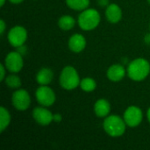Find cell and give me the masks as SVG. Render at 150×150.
I'll list each match as a JSON object with an SVG mask.
<instances>
[{
    "mask_svg": "<svg viewBox=\"0 0 150 150\" xmlns=\"http://www.w3.org/2000/svg\"><path fill=\"white\" fill-rule=\"evenodd\" d=\"M150 73V63L144 58H136L132 61L127 67L128 77L135 82L146 79Z\"/></svg>",
    "mask_w": 150,
    "mask_h": 150,
    "instance_id": "6da1fadb",
    "label": "cell"
},
{
    "mask_svg": "<svg viewBox=\"0 0 150 150\" xmlns=\"http://www.w3.org/2000/svg\"><path fill=\"white\" fill-rule=\"evenodd\" d=\"M126 122L118 115H108L103 123L105 132L112 137H120L126 132Z\"/></svg>",
    "mask_w": 150,
    "mask_h": 150,
    "instance_id": "7a4b0ae2",
    "label": "cell"
},
{
    "mask_svg": "<svg viewBox=\"0 0 150 150\" xmlns=\"http://www.w3.org/2000/svg\"><path fill=\"white\" fill-rule=\"evenodd\" d=\"M100 14L96 9L87 8L80 13L77 21L81 29L84 31H91L98 27L100 23Z\"/></svg>",
    "mask_w": 150,
    "mask_h": 150,
    "instance_id": "3957f363",
    "label": "cell"
},
{
    "mask_svg": "<svg viewBox=\"0 0 150 150\" xmlns=\"http://www.w3.org/2000/svg\"><path fill=\"white\" fill-rule=\"evenodd\" d=\"M80 77L76 69L72 66H66L61 72L59 83L62 89L67 91L75 90L80 85Z\"/></svg>",
    "mask_w": 150,
    "mask_h": 150,
    "instance_id": "277c9868",
    "label": "cell"
},
{
    "mask_svg": "<svg viewBox=\"0 0 150 150\" xmlns=\"http://www.w3.org/2000/svg\"><path fill=\"white\" fill-rule=\"evenodd\" d=\"M35 97L38 103L45 107L53 105L56 99L54 91L47 85H40V87L36 90Z\"/></svg>",
    "mask_w": 150,
    "mask_h": 150,
    "instance_id": "5b68a950",
    "label": "cell"
},
{
    "mask_svg": "<svg viewBox=\"0 0 150 150\" xmlns=\"http://www.w3.org/2000/svg\"><path fill=\"white\" fill-rule=\"evenodd\" d=\"M11 104L18 111H25L31 105V97L25 90L18 89L11 96Z\"/></svg>",
    "mask_w": 150,
    "mask_h": 150,
    "instance_id": "8992f818",
    "label": "cell"
},
{
    "mask_svg": "<svg viewBox=\"0 0 150 150\" xmlns=\"http://www.w3.org/2000/svg\"><path fill=\"white\" fill-rule=\"evenodd\" d=\"M27 40V31L21 25H16L10 29L8 33V41L14 47H18L25 44Z\"/></svg>",
    "mask_w": 150,
    "mask_h": 150,
    "instance_id": "52a82bcc",
    "label": "cell"
},
{
    "mask_svg": "<svg viewBox=\"0 0 150 150\" xmlns=\"http://www.w3.org/2000/svg\"><path fill=\"white\" fill-rule=\"evenodd\" d=\"M123 119L127 126L130 127H136L142 123L143 119V113L140 107L136 105H131L127 107L125 111Z\"/></svg>",
    "mask_w": 150,
    "mask_h": 150,
    "instance_id": "ba28073f",
    "label": "cell"
},
{
    "mask_svg": "<svg viewBox=\"0 0 150 150\" xmlns=\"http://www.w3.org/2000/svg\"><path fill=\"white\" fill-rule=\"evenodd\" d=\"M4 66L6 69L11 73L19 72L24 66L22 54L18 51L10 52L4 59Z\"/></svg>",
    "mask_w": 150,
    "mask_h": 150,
    "instance_id": "9c48e42d",
    "label": "cell"
},
{
    "mask_svg": "<svg viewBox=\"0 0 150 150\" xmlns=\"http://www.w3.org/2000/svg\"><path fill=\"white\" fill-rule=\"evenodd\" d=\"M32 114L33 120L40 126H48L54 120V114L42 105L34 108Z\"/></svg>",
    "mask_w": 150,
    "mask_h": 150,
    "instance_id": "30bf717a",
    "label": "cell"
},
{
    "mask_svg": "<svg viewBox=\"0 0 150 150\" xmlns=\"http://www.w3.org/2000/svg\"><path fill=\"white\" fill-rule=\"evenodd\" d=\"M69 48L74 53H81L86 47V40L83 35L80 33L73 34L68 42Z\"/></svg>",
    "mask_w": 150,
    "mask_h": 150,
    "instance_id": "8fae6325",
    "label": "cell"
},
{
    "mask_svg": "<svg viewBox=\"0 0 150 150\" xmlns=\"http://www.w3.org/2000/svg\"><path fill=\"white\" fill-rule=\"evenodd\" d=\"M127 71H126V69L121 64H113L109 67L107 69L106 76L108 79L112 82H120L121 81L127 74Z\"/></svg>",
    "mask_w": 150,
    "mask_h": 150,
    "instance_id": "7c38bea8",
    "label": "cell"
},
{
    "mask_svg": "<svg viewBox=\"0 0 150 150\" xmlns=\"http://www.w3.org/2000/svg\"><path fill=\"white\" fill-rule=\"evenodd\" d=\"M105 17L112 24L120 22L122 18V10L116 4H110L105 10Z\"/></svg>",
    "mask_w": 150,
    "mask_h": 150,
    "instance_id": "4fadbf2b",
    "label": "cell"
},
{
    "mask_svg": "<svg viewBox=\"0 0 150 150\" xmlns=\"http://www.w3.org/2000/svg\"><path fill=\"white\" fill-rule=\"evenodd\" d=\"M95 114L99 118H106L111 112V105L108 100L100 98L94 105Z\"/></svg>",
    "mask_w": 150,
    "mask_h": 150,
    "instance_id": "5bb4252c",
    "label": "cell"
},
{
    "mask_svg": "<svg viewBox=\"0 0 150 150\" xmlns=\"http://www.w3.org/2000/svg\"><path fill=\"white\" fill-rule=\"evenodd\" d=\"M54 79V72L49 68L40 69L36 75V81L40 85H48Z\"/></svg>",
    "mask_w": 150,
    "mask_h": 150,
    "instance_id": "9a60e30c",
    "label": "cell"
},
{
    "mask_svg": "<svg viewBox=\"0 0 150 150\" xmlns=\"http://www.w3.org/2000/svg\"><path fill=\"white\" fill-rule=\"evenodd\" d=\"M76 25L75 18L70 15H63L58 20V25L62 31H69Z\"/></svg>",
    "mask_w": 150,
    "mask_h": 150,
    "instance_id": "2e32d148",
    "label": "cell"
},
{
    "mask_svg": "<svg viewBox=\"0 0 150 150\" xmlns=\"http://www.w3.org/2000/svg\"><path fill=\"white\" fill-rule=\"evenodd\" d=\"M11 123V114L9 111L4 107H0V132L3 133Z\"/></svg>",
    "mask_w": 150,
    "mask_h": 150,
    "instance_id": "e0dca14e",
    "label": "cell"
},
{
    "mask_svg": "<svg viewBox=\"0 0 150 150\" xmlns=\"http://www.w3.org/2000/svg\"><path fill=\"white\" fill-rule=\"evenodd\" d=\"M66 4L70 9L74 11H83L88 8L90 0H66Z\"/></svg>",
    "mask_w": 150,
    "mask_h": 150,
    "instance_id": "ac0fdd59",
    "label": "cell"
},
{
    "mask_svg": "<svg viewBox=\"0 0 150 150\" xmlns=\"http://www.w3.org/2000/svg\"><path fill=\"white\" fill-rule=\"evenodd\" d=\"M4 83L11 89H19V87L21 86L22 83H21V79L19 76H18L17 75H15V73L9 75L5 77L4 79Z\"/></svg>",
    "mask_w": 150,
    "mask_h": 150,
    "instance_id": "d6986e66",
    "label": "cell"
},
{
    "mask_svg": "<svg viewBox=\"0 0 150 150\" xmlns=\"http://www.w3.org/2000/svg\"><path fill=\"white\" fill-rule=\"evenodd\" d=\"M80 88L85 92H91L97 88V83L91 77H85L81 80Z\"/></svg>",
    "mask_w": 150,
    "mask_h": 150,
    "instance_id": "ffe728a7",
    "label": "cell"
},
{
    "mask_svg": "<svg viewBox=\"0 0 150 150\" xmlns=\"http://www.w3.org/2000/svg\"><path fill=\"white\" fill-rule=\"evenodd\" d=\"M5 69H6L5 66L4 64H0V70H1V73H0V81L1 82L4 81V79L6 77L5 76V73H6Z\"/></svg>",
    "mask_w": 150,
    "mask_h": 150,
    "instance_id": "44dd1931",
    "label": "cell"
},
{
    "mask_svg": "<svg viewBox=\"0 0 150 150\" xmlns=\"http://www.w3.org/2000/svg\"><path fill=\"white\" fill-rule=\"evenodd\" d=\"M5 27H6V25H5V22L4 19H1L0 20V34L3 35L4 31H5Z\"/></svg>",
    "mask_w": 150,
    "mask_h": 150,
    "instance_id": "7402d4cb",
    "label": "cell"
},
{
    "mask_svg": "<svg viewBox=\"0 0 150 150\" xmlns=\"http://www.w3.org/2000/svg\"><path fill=\"white\" fill-rule=\"evenodd\" d=\"M98 4L102 7L108 6L109 5V0H98Z\"/></svg>",
    "mask_w": 150,
    "mask_h": 150,
    "instance_id": "603a6c76",
    "label": "cell"
},
{
    "mask_svg": "<svg viewBox=\"0 0 150 150\" xmlns=\"http://www.w3.org/2000/svg\"><path fill=\"white\" fill-rule=\"evenodd\" d=\"M54 120H55L56 122H60L62 120V116L61 114L57 113V114H54Z\"/></svg>",
    "mask_w": 150,
    "mask_h": 150,
    "instance_id": "cb8c5ba5",
    "label": "cell"
},
{
    "mask_svg": "<svg viewBox=\"0 0 150 150\" xmlns=\"http://www.w3.org/2000/svg\"><path fill=\"white\" fill-rule=\"evenodd\" d=\"M9 1L13 4H21L24 0H9Z\"/></svg>",
    "mask_w": 150,
    "mask_h": 150,
    "instance_id": "d4e9b609",
    "label": "cell"
},
{
    "mask_svg": "<svg viewBox=\"0 0 150 150\" xmlns=\"http://www.w3.org/2000/svg\"><path fill=\"white\" fill-rule=\"evenodd\" d=\"M147 117H148V120H149V122L150 123V107L149 108L148 112H147Z\"/></svg>",
    "mask_w": 150,
    "mask_h": 150,
    "instance_id": "484cf974",
    "label": "cell"
},
{
    "mask_svg": "<svg viewBox=\"0 0 150 150\" xmlns=\"http://www.w3.org/2000/svg\"><path fill=\"white\" fill-rule=\"evenodd\" d=\"M4 4H5V0H1V2H0V6L3 7Z\"/></svg>",
    "mask_w": 150,
    "mask_h": 150,
    "instance_id": "4316f807",
    "label": "cell"
},
{
    "mask_svg": "<svg viewBox=\"0 0 150 150\" xmlns=\"http://www.w3.org/2000/svg\"><path fill=\"white\" fill-rule=\"evenodd\" d=\"M147 1H148V2H149V3L150 4V0H147Z\"/></svg>",
    "mask_w": 150,
    "mask_h": 150,
    "instance_id": "83f0119b",
    "label": "cell"
}]
</instances>
